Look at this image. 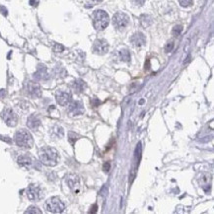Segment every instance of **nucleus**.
Returning <instances> with one entry per match:
<instances>
[{
  "mask_svg": "<svg viewBox=\"0 0 214 214\" xmlns=\"http://www.w3.org/2000/svg\"><path fill=\"white\" fill-rule=\"evenodd\" d=\"M39 160L46 166L53 167L57 164L58 161V153L54 148L52 147H43L41 150L39 151Z\"/></svg>",
  "mask_w": 214,
  "mask_h": 214,
  "instance_id": "f257e3e1",
  "label": "nucleus"
},
{
  "mask_svg": "<svg viewBox=\"0 0 214 214\" xmlns=\"http://www.w3.org/2000/svg\"><path fill=\"white\" fill-rule=\"evenodd\" d=\"M15 142L21 148L30 149L34 145V139L32 134L26 129H20L15 134Z\"/></svg>",
  "mask_w": 214,
  "mask_h": 214,
  "instance_id": "f03ea898",
  "label": "nucleus"
},
{
  "mask_svg": "<svg viewBox=\"0 0 214 214\" xmlns=\"http://www.w3.org/2000/svg\"><path fill=\"white\" fill-rule=\"evenodd\" d=\"M93 20V26L98 31H102V30L106 29L109 23V17L107 12L104 10H96L93 13L92 16Z\"/></svg>",
  "mask_w": 214,
  "mask_h": 214,
  "instance_id": "7ed1b4c3",
  "label": "nucleus"
},
{
  "mask_svg": "<svg viewBox=\"0 0 214 214\" xmlns=\"http://www.w3.org/2000/svg\"><path fill=\"white\" fill-rule=\"evenodd\" d=\"M46 208L48 212L51 213H61L65 209V204L58 197H51L47 200Z\"/></svg>",
  "mask_w": 214,
  "mask_h": 214,
  "instance_id": "20e7f679",
  "label": "nucleus"
},
{
  "mask_svg": "<svg viewBox=\"0 0 214 214\" xmlns=\"http://www.w3.org/2000/svg\"><path fill=\"white\" fill-rule=\"evenodd\" d=\"M129 23V17L126 13L122 12H117L113 15V25L118 31L126 29Z\"/></svg>",
  "mask_w": 214,
  "mask_h": 214,
  "instance_id": "39448f33",
  "label": "nucleus"
},
{
  "mask_svg": "<svg viewBox=\"0 0 214 214\" xmlns=\"http://www.w3.org/2000/svg\"><path fill=\"white\" fill-rule=\"evenodd\" d=\"M27 196L32 201H39L43 197V192L41 187L32 183V185L29 186L27 190Z\"/></svg>",
  "mask_w": 214,
  "mask_h": 214,
  "instance_id": "423d86ee",
  "label": "nucleus"
},
{
  "mask_svg": "<svg viewBox=\"0 0 214 214\" xmlns=\"http://www.w3.org/2000/svg\"><path fill=\"white\" fill-rule=\"evenodd\" d=\"M93 51L94 53L99 54V56H103L106 54L109 51V43L106 39H98L95 41L93 44Z\"/></svg>",
  "mask_w": 214,
  "mask_h": 214,
  "instance_id": "0eeeda50",
  "label": "nucleus"
},
{
  "mask_svg": "<svg viewBox=\"0 0 214 214\" xmlns=\"http://www.w3.org/2000/svg\"><path fill=\"white\" fill-rule=\"evenodd\" d=\"M25 90H26L29 96H31L33 98H39L42 95L41 87H39L38 83L33 82V81H29L26 83V85H25Z\"/></svg>",
  "mask_w": 214,
  "mask_h": 214,
  "instance_id": "6e6552de",
  "label": "nucleus"
},
{
  "mask_svg": "<svg viewBox=\"0 0 214 214\" xmlns=\"http://www.w3.org/2000/svg\"><path fill=\"white\" fill-rule=\"evenodd\" d=\"M2 118L4 119V121L6 122V124L9 126H15L17 124V121H18L17 114L9 108H6L3 111Z\"/></svg>",
  "mask_w": 214,
  "mask_h": 214,
  "instance_id": "1a4fd4ad",
  "label": "nucleus"
},
{
  "mask_svg": "<svg viewBox=\"0 0 214 214\" xmlns=\"http://www.w3.org/2000/svg\"><path fill=\"white\" fill-rule=\"evenodd\" d=\"M56 99L58 105L60 106H66L71 102L72 96L70 93L65 91H57L56 94Z\"/></svg>",
  "mask_w": 214,
  "mask_h": 214,
  "instance_id": "9d476101",
  "label": "nucleus"
},
{
  "mask_svg": "<svg viewBox=\"0 0 214 214\" xmlns=\"http://www.w3.org/2000/svg\"><path fill=\"white\" fill-rule=\"evenodd\" d=\"M68 112L72 116H80L84 113L83 104L79 101H74L68 104Z\"/></svg>",
  "mask_w": 214,
  "mask_h": 214,
  "instance_id": "9b49d317",
  "label": "nucleus"
},
{
  "mask_svg": "<svg viewBox=\"0 0 214 214\" xmlns=\"http://www.w3.org/2000/svg\"><path fill=\"white\" fill-rule=\"evenodd\" d=\"M130 42L134 47H143L144 44L146 43V38L142 33L137 32L130 38Z\"/></svg>",
  "mask_w": 214,
  "mask_h": 214,
  "instance_id": "f8f14e48",
  "label": "nucleus"
},
{
  "mask_svg": "<svg viewBox=\"0 0 214 214\" xmlns=\"http://www.w3.org/2000/svg\"><path fill=\"white\" fill-rule=\"evenodd\" d=\"M67 186L71 188L72 191H75V188L79 186V177L75 174H68L65 178Z\"/></svg>",
  "mask_w": 214,
  "mask_h": 214,
  "instance_id": "ddd939ff",
  "label": "nucleus"
},
{
  "mask_svg": "<svg viewBox=\"0 0 214 214\" xmlns=\"http://www.w3.org/2000/svg\"><path fill=\"white\" fill-rule=\"evenodd\" d=\"M34 77H35V79H37V80H47V79L48 78L47 67L43 65V64H39V67H38V71L35 73Z\"/></svg>",
  "mask_w": 214,
  "mask_h": 214,
  "instance_id": "4468645a",
  "label": "nucleus"
},
{
  "mask_svg": "<svg viewBox=\"0 0 214 214\" xmlns=\"http://www.w3.org/2000/svg\"><path fill=\"white\" fill-rule=\"evenodd\" d=\"M17 162L20 166L22 167H25L29 169L30 167H31L33 165V159L30 157L29 155H21L19 156L18 159H17Z\"/></svg>",
  "mask_w": 214,
  "mask_h": 214,
  "instance_id": "2eb2a0df",
  "label": "nucleus"
},
{
  "mask_svg": "<svg viewBox=\"0 0 214 214\" xmlns=\"http://www.w3.org/2000/svg\"><path fill=\"white\" fill-rule=\"evenodd\" d=\"M27 126L29 128L36 130V129H38L39 126H41V121H39V118L36 116V114H32V116L29 117V118H28Z\"/></svg>",
  "mask_w": 214,
  "mask_h": 214,
  "instance_id": "dca6fc26",
  "label": "nucleus"
},
{
  "mask_svg": "<svg viewBox=\"0 0 214 214\" xmlns=\"http://www.w3.org/2000/svg\"><path fill=\"white\" fill-rule=\"evenodd\" d=\"M72 88L77 93H81V92H83L84 90H85L86 84L83 80H81V79H77V80H75L72 83Z\"/></svg>",
  "mask_w": 214,
  "mask_h": 214,
  "instance_id": "f3484780",
  "label": "nucleus"
},
{
  "mask_svg": "<svg viewBox=\"0 0 214 214\" xmlns=\"http://www.w3.org/2000/svg\"><path fill=\"white\" fill-rule=\"evenodd\" d=\"M119 58H121V60L124 62L130 61V53H129L127 49H121V51H119Z\"/></svg>",
  "mask_w": 214,
  "mask_h": 214,
  "instance_id": "a211bd4d",
  "label": "nucleus"
},
{
  "mask_svg": "<svg viewBox=\"0 0 214 214\" xmlns=\"http://www.w3.org/2000/svg\"><path fill=\"white\" fill-rule=\"evenodd\" d=\"M140 22H141V25L143 27H148L150 26L151 23H152V19L150 16H148V15H142L141 18H140Z\"/></svg>",
  "mask_w": 214,
  "mask_h": 214,
  "instance_id": "6ab92c4d",
  "label": "nucleus"
},
{
  "mask_svg": "<svg viewBox=\"0 0 214 214\" xmlns=\"http://www.w3.org/2000/svg\"><path fill=\"white\" fill-rule=\"evenodd\" d=\"M182 32H183V26H182V25H176V26L173 28V31H172L173 35L175 37H179Z\"/></svg>",
  "mask_w": 214,
  "mask_h": 214,
  "instance_id": "aec40b11",
  "label": "nucleus"
},
{
  "mask_svg": "<svg viewBox=\"0 0 214 214\" xmlns=\"http://www.w3.org/2000/svg\"><path fill=\"white\" fill-rule=\"evenodd\" d=\"M52 132L56 133V137H58V138L63 137L64 132H63L62 127H60V126H54L53 129H52Z\"/></svg>",
  "mask_w": 214,
  "mask_h": 214,
  "instance_id": "412c9836",
  "label": "nucleus"
},
{
  "mask_svg": "<svg viewBox=\"0 0 214 214\" xmlns=\"http://www.w3.org/2000/svg\"><path fill=\"white\" fill-rule=\"evenodd\" d=\"M25 213H38V214H41L42 211L39 210L37 206H30L28 209L25 211Z\"/></svg>",
  "mask_w": 214,
  "mask_h": 214,
  "instance_id": "4be33fe9",
  "label": "nucleus"
},
{
  "mask_svg": "<svg viewBox=\"0 0 214 214\" xmlns=\"http://www.w3.org/2000/svg\"><path fill=\"white\" fill-rule=\"evenodd\" d=\"M182 7H190L192 5V0H179Z\"/></svg>",
  "mask_w": 214,
  "mask_h": 214,
  "instance_id": "5701e85b",
  "label": "nucleus"
},
{
  "mask_svg": "<svg viewBox=\"0 0 214 214\" xmlns=\"http://www.w3.org/2000/svg\"><path fill=\"white\" fill-rule=\"evenodd\" d=\"M78 137L79 136L77 135V134L74 133V132H69V141H70V143L72 144V145L74 144V142H75L77 139H78Z\"/></svg>",
  "mask_w": 214,
  "mask_h": 214,
  "instance_id": "b1692460",
  "label": "nucleus"
},
{
  "mask_svg": "<svg viewBox=\"0 0 214 214\" xmlns=\"http://www.w3.org/2000/svg\"><path fill=\"white\" fill-rule=\"evenodd\" d=\"M53 51H56V52H61V51H64V47L61 46V44L56 43V46H54V47H53Z\"/></svg>",
  "mask_w": 214,
  "mask_h": 214,
  "instance_id": "393cba45",
  "label": "nucleus"
},
{
  "mask_svg": "<svg viewBox=\"0 0 214 214\" xmlns=\"http://www.w3.org/2000/svg\"><path fill=\"white\" fill-rule=\"evenodd\" d=\"M173 47H174V43L173 42H170L167 43V46L165 47V51L166 52H170L173 51Z\"/></svg>",
  "mask_w": 214,
  "mask_h": 214,
  "instance_id": "a878e982",
  "label": "nucleus"
},
{
  "mask_svg": "<svg viewBox=\"0 0 214 214\" xmlns=\"http://www.w3.org/2000/svg\"><path fill=\"white\" fill-rule=\"evenodd\" d=\"M109 169H111V164H109V162H106L105 164H104V166H103V170H104V172L108 173V172L109 171Z\"/></svg>",
  "mask_w": 214,
  "mask_h": 214,
  "instance_id": "bb28decb",
  "label": "nucleus"
},
{
  "mask_svg": "<svg viewBox=\"0 0 214 214\" xmlns=\"http://www.w3.org/2000/svg\"><path fill=\"white\" fill-rule=\"evenodd\" d=\"M131 1H132L133 4L137 5V6H141V5L144 4V2H145L146 0H131Z\"/></svg>",
  "mask_w": 214,
  "mask_h": 214,
  "instance_id": "cd10ccee",
  "label": "nucleus"
},
{
  "mask_svg": "<svg viewBox=\"0 0 214 214\" xmlns=\"http://www.w3.org/2000/svg\"><path fill=\"white\" fill-rule=\"evenodd\" d=\"M0 12H1L4 16H7V14H8V12H7V9L5 8L4 6H0Z\"/></svg>",
  "mask_w": 214,
  "mask_h": 214,
  "instance_id": "c85d7f7f",
  "label": "nucleus"
},
{
  "mask_svg": "<svg viewBox=\"0 0 214 214\" xmlns=\"http://www.w3.org/2000/svg\"><path fill=\"white\" fill-rule=\"evenodd\" d=\"M30 4H31L32 6H37L38 1L37 0H30Z\"/></svg>",
  "mask_w": 214,
  "mask_h": 214,
  "instance_id": "c756f323",
  "label": "nucleus"
},
{
  "mask_svg": "<svg viewBox=\"0 0 214 214\" xmlns=\"http://www.w3.org/2000/svg\"><path fill=\"white\" fill-rule=\"evenodd\" d=\"M5 96V90H0V98H3Z\"/></svg>",
  "mask_w": 214,
  "mask_h": 214,
  "instance_id": "7c9ffc66",
  "label": "nucleus"
},
{
  "mask_svg": "<svg viewBox=\"0 0 214 214\" xmlns=\"http://www.w3.org/2000/svg\"><path fill=\"white\" fill-rule=\"evenodd\" d=\"M92 1H94V2H101L102 0H92Z\"/></svg>",
  "mask_w": 214,
  "mask_h": 214,
  "instance_id": "2f4dec72",
  "label": "nucleus"
}]
</instances>
